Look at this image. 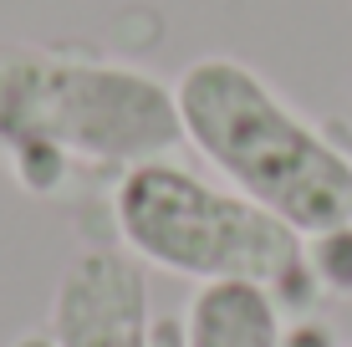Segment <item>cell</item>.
I'll list each match as a JSON object with an SVG mask.
<instances>
[{"mask_svg":"<svg viewBox=\"0 0 352 347\" xmlns=\"http://www.w3.org/2000/svg\"><path fill=\"white\" fill-rule=\"evenodd\" d=\"M184 143L179 98L153 71L67 46H0V164L26 194L82 169H133Z\"/></svg>","mask_w":352,"mask_h":347,"instance_id":"cell-1","label":"cell"},{"mask_svg":"<svg viewBox=\"0 0 352 347\" xmlns=\"http://www.w3.org/2000/svg\"><path fill=\"white\" fill-rule=\"evenodd\" d=\"M184 143L230 189L317 240L352 225V159L240 56H199L174 82Z\"/></svg>","mask_w":352,"mask_h":347,"instance_id":"cell-2","label":"cell"},{"mask_svg":"<svg viewBox=\"0 0 352 347\" xmlns=\"http://www.w3.org/2000/svg\"><path fill=\"white\" fill-rule=\"evenodd\" d=\"M113 220L123 250L168 276L210 281H256L276 302H307L317 291L307 260V235L271 214L240 189H220L184 164L143 159L118 174Z\"/></svg>","mask_w":352,"mask_h":347,"instance_id":"cell-3","label":"cell"},{"mask_svg":"<svg viewBox=\"0 0 352 347\" xmlns=\"http://www.w3.org/2000/svg\"><path fill=\"white\" fill-rule=\"evenodd\" d=\"M52 337L56 347H159L143 260L118 245L77 250L52 291Z\"/></svg>","mask_w":352,"mask_h":347,"instance_id":"cell-4","label":"cell"},{"mask_svg":"<svg viewBox=\"0 0 352 347\" xmlns=\"http://www.w3.org/2000/svg\"><path fill=\"white\" fill-rule=\"evenodd\" d=\"M184 347H286L281 302L256 281H210L194 291Z\"/></svg>","mask_w":352,"mask_h":347,"instance_id":"cell-5","label":"cell"},{"mask_svg":"<svg viewBox=\"0 0 352 347\" xmlns=\"http://www.w3.org/2000/svg\"><path fill=\"white\" fill-rule=\"evenodd\" d=\"M10 347H56V337L52 332H26V337H16Z\"/></svg>","mask_w":352,"mask_h":347,"instance_id":"cell-6","label":"cell"}]
</instances>
